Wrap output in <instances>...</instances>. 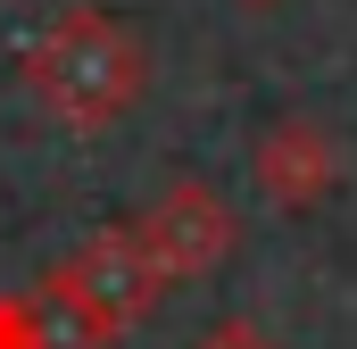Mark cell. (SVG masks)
I'll return each instance as SVG.
<instances>
[{"label": "cell", "mask_w": 357, "mask_h": 349, "mask_svg": "<svg viewBox=\"0 0 357 349\" xmlns=\"http://www.w3.org/2000/svg\"><path fill=\"white\" fill-rule=\"evenodd\" d=\"M25 91L67 133H100V125H116V117L142 108V91H150V42L116 8L75 0V8H59L25 42Z\"/></svg>", "instance_id": "cell-1"}, {"label": "cell", "mask_w": 357, "mask_h": 349, "mask_svg": "<svg viewBox=\"0 0 357 349\" xmlns=\"http://www.w3.org/2000/svg\"><path fill=\"white\" fill-rule=\"evenodd\" d=\"M42 299L75 325L84 349H108L116 333H133V325L158 316L167 274L150 266V250H142L133 225H116V233H91L67 266H50V274H42Z\"/></svg>", "instance_id": "cell-2"}, {"label": "cell", "mask_w": 357, "mask_h": 349, "mask_svg": "<svg viewBox=\"0 0 357 349\" xmlns=\"http://www.w3.org/2000/svg\"><path fill=\"white\" fill-rule=\"evenodd\" d=\"M133 233H142L150 266H158V274H167V291H175V283H199V274H216V266L233 258L241 216H233V200H225L216 183L183 174V183H167V191L133 216Z\"/></svg>", "instance_id": "cell-3"}, {"label": "cell", "mask_w": 357, "mask_h": 349, "mask_svg": "<svg viewBox=\"0 0 357 349\" xmlns=\"http://www.w3.org/2000/svg\"><path fill=\"white\" fill-rule=\"evenodd\" d=\"M241 8H274V0H241Z\"/></svg>", "instance_id": "cell-6"}, {"label": "cell", "mask_w": 357, "mask_h": 349, "mask_svg": "<svg viewBox=\"0 0 357 349\" xmlns=\"http://www.w3.org/2000/svg\"><path fill=\"white\" fill-rule=\"evenodd\" d=\"M250 174H258V191H266L274 208H316V200H333L341 191V174H349V142L324 125V117H274L266 133H258V150H250Z\"/></svg>", "instance_id": "cell-4"}, {"label": "cell", "mask_w": 357, "mask_h": 349, "mask_svg": "<svg viewBox=\"0 0 357 349\" xmlns=\"http://www.w3.org/2000/svg\"><path fill=\"white\" fill-rule=\"evenodd\" d=\"M199 349H282V341H274L258 316H216V325L199 333Z\"/></svg>", "instance_id": "cell-5"}]
</instances>
